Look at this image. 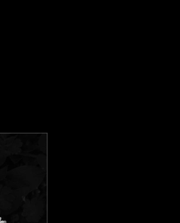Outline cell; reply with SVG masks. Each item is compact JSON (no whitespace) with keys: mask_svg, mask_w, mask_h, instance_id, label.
<instances>
[{"mask_svg":"<svg viewBox=\"0 0 180 223\" xmlns=\"http://www.w3.org/2000/svg\"><path fill=\"white\" fill-rule=\"evenodd\" d=\"M39 148L44 155L47 153V134H42L38 140Z\"/></svg>","mask_w":180,"mask_h":223,"instance_id":"cell-2","label":"cell"},{"mask_svg":"<svg viewBox=\"0 0 180 223\" xmlns=\"http://www.w3.org/2000/svg\"><path fill=\"white\" fill-rule=\"evenodd\" d=\"M0 223H7V221L4 220V219L1 218V216H0Z\"/></svg>","mask_w":180,"mask_h":223,"instance_id":"cell-5","label":"cell"},{"mask_svg":"<svg viewBox=\"0 0 180 223\" xmlns=\"http://www.w3.org/2000/svg\"><path fill=\"white\" fill-rule=\"evenodd\" d=\"M36 160H37L38 163L40 166L41 168L43 170H45L47 168V157L45 155L40 154L36 156Z\"/></svg>","mask_w":180,"mask_h":223,"instance_id":"cell-3","label":"cell"},{"mask_svg":"<svg viewBox=\"0 0 180 223\" xmlns=\"http://www.w3.org/2000/svg\"><path fill=\"white\" fill-rule=\"evenodd\" d=\"M45 170L35 165L21 166L9 172L7 187L13 190L37 189L45 178Z\"/></svg>","mask_w":180,"mask_h":223,"instance_id":"cell-1","label":"cell"},{"mask_svg":"<svg viewBox=\"0 0 180 223\" xmlns=\"http://www.w3.org/2000/svg\"><path fill=\"white\" fill-rule=\"evenodd\" d=\"M12 145L13 147L20 148V147H22V145H23V142H21V140H20V139H16V140H14L13 143H12Z\"/></svg>","mask_w":180,"mask_h":223,"instance_id":"cell-4","label":"cell"}]
</instances>
